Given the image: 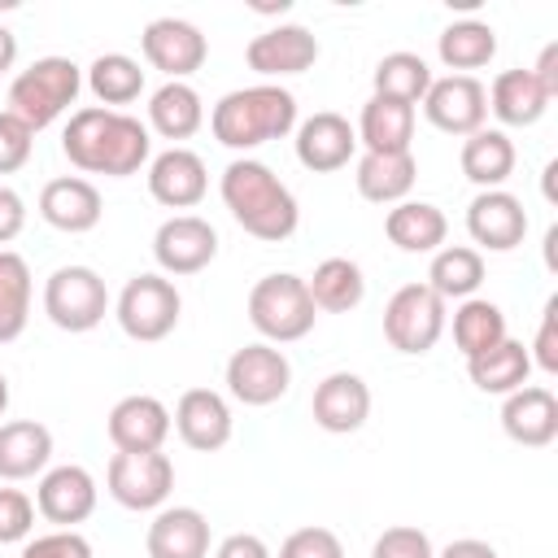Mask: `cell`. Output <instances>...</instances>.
Segmentation results:
<instances>
[{"label":"cell","instance_id":"cell-1","mask_svg":"<svg viewBox=\"0 0 558 558\" xmlns=\"http://www.w3.org/2000/svg\"><path fill=\"white\" fill-rule=\"evenodd\" d=\"M61 153L70 157V166H78L87 174L126 179L153 157V135L140 118H131L122 109L87 105V109L70 113L65 135H61Z\"/></svg>","mask_w":558,"mask_h":558},{"label":"cell","instance_id":"cell-2","mask_svg":"<svg viewBox=\"0 0 558 558\" xmlns=\"http://www.w3.org/2000/svg\"><path fill=\"white\" fill-rule=\"evenodd\" d=\"M218 192H222V205L231 209V218L253 235V240H266V244H279L296 231L301 222V209H296V196L288 192V183L257 157H235L222 179H218Z\"/></svg>","mask_w":558,"mask_h":558},{"label":"cell","instance_id":"cell-3","mask_svg":"<svg viewBox=\"0 0 558 558\" xmlns=\"http://www.w3.org/2000/svg\"><path fill=\"white\" fill-rule=\"evenodd\" d=\"M292 126H296V96L288 87H279V83L235 87L209 113L214 140L222 148H235V153L262 148L270 140H283Z\"/></svg>","mask_w":558,"mask_h":558},{"label":"cell","instance_id":"cell-4","mask_svg":"<svg viewBox=\"0 0 558 558\" xmlns=\"http://www.w3.org/2000/svg\"><path fill=\"white\" fill-rule=\"evenodd\" d=\"M83 92V70L70 57H39L9 83V113L31 131L52 126Z\"/></svg>","mask_w":558,"mask_h":558},{"label":"cell","instance_id":"cell-5","mask_svg":"<svg viewBox=\"0 0 558 558\" xmlns=\"http://www.w3.org/2000/svg\"><path fill=\"white\" fill-rule=\"evenodd\" d=\"M314 301H310V288L301 275H266L253 283L248 292V323L257 327V336H266V344H292L301 336L314 331Z\"/></svg>","mask_w":558,"mask_h":558},{"label":"cell","instance_id":"cell-6","mask_svg":"<svg viewBox=\"0 0 558 558\" xmlns=\"http://www.w3.org/2000/svg\"><path fill=\"white\" fill-rule=\"evenodd\" d=\"M44 314L52 327L83 336L105 323L109 314V288L92 266H57L44 283Z\"/></svg>","mask_w":558,"mask_h":558},{"label":"cell","instance_id":"cell-7","mask_svg":"<svg viewBox=\"0 0 558 558\" xmlns=\"http://www.w3.org/2000/svg\"><path fill=\"white\" fill-rule=\"evenodd\" d=\"M179 310H183V296L166 275H131L113 305L118 327L140 344L166 340L179 327Z\"/></svg>","mask_w":558,"mask_h":558},{"label":"cell","instance_id":"cell-8","mask_svg":"<svg viewBox=\"0 0 558 558\" xmlns=\"http://www.w3.org/2000/svg\"><path fill=\"white\" fill-rule=\"evenodd\" d=\"M445 331V301L427 288V283H405L388 296L384 305V340L397 349V353H427L436 349Z\"/></svg>","mask_w":558,"mask_h":558},{"label":"cell","instance_id":"cell-9","mask_svg":"<svg viewBox=\"0 0 558 558\" xmlns=\"http://www.w3.org/2000/svg\"><path fill=\"white\" fill-rule=\"evenodd\" d=\"M292 388V362L283 349L257 340L227 357V392L240 405H275Z\"/></svg>","mask_w":558,"mask_h":558},{"label":"cell","instance_id":"cell-10","mask_svg":"<svg viewBox=\"0 0 558 558\" xmlns=\"http://www.w3.org/2000/svg\"><path fill=\"white\" fill-rule=\"evenodd\" d=\"M109 497L126 510H161L170 488H174V462L153 449V453H113L105 471Z\"/></svg>","mask_w":558,"mask_h":558},{"label":"cell","instance_id":"cell-11","mask_svg":"<svg viewBox=\"0 0 558 558\" xmlns=\"http://www.w3.org/2000/svg\"><path fill=\"white\" fill-rule=\"evenodd\" d=\"M423 113L445 135H475L488 118V87L471 74L432 78V87L423 96Z\"/></svg>","mask_w":558,"mask_h":558},{"label":"cell","instance_id":"cell-12","mask_svg":"<svg viewBox=\"0 0 558 558\" xmlns=\"http://www.w3.org/2000/svg\"><path fill=\"white\" fill-rule=\"evenodd\" d=\"M140 48H144V61L166 74V83H183L209 57L205 35L192 22H183V17H157V22H148L144 35H140Z\"/></svg>","mask_w":558,"mask_h":558},{"label":"cell","instance_id":"cell-13","mask_svg":"<svg viewBox=\"0 0 558 558\" xmlns=\"http://www.w3.org/2000/svg\"><path fill=\"white\" fill-rule=\"evenodd\" d=\"M153 257L166 275H196L218 257V231L196 214H174L157 227Z\"/></svg>","mask_w":558,"mask_h":558},{"label":"cell","instance_id":"cell-14","mask_svg":"<svg viewBox=\"0 0 558 558\" xmlns=\"http://www.w3.org/2000/svg\"><path fill=\"white\" fill-rule=\"evenodd\" d=\"M35 510L57 523V527H74L83 519H92L96 510V480L87 466L78 462H65V466H48L39 475V488H35Z\"/></svg>","mask_w":558,"mask_h":558},{"label":"cell","instance_id":"cell-15","mask_svg":"<svg viewBox=\"0 0 558 558\" xmlns=\"http://www.w3.org/2000/svg\"><path fill=\"white\" fill-rule=\"evenodd\" d=\"M466 231L480 248L488 253H510L523 244L527 235V214H523V201L510 196L506 187H493V192H480L471 205H466Z\"/></svg>","mask_w":558,"mask_h":558},{"label":"cell","instance_id":"cell-16","mask_svg":"<svg viewBox=\"0 0 558 558\" xmlns=\"http://www.w3.org/2000/svg\"><path fill=\"white\" fill-rule=\"evenodd\" d=\"M109 440H113V449L118 453H153V449H161L166 445V436H170V410L157 401V397H148V392H131V397H122L113 410H109Z\"/></svg>","mask_w":558,"mask_h":558},{"label":"cell","instance_id":"cell-17","mask_svg":"<svg viewBox=\"0 0 558 558\" xmlns=\"http://www.w3.org/2000/svg\"><path fill=\"white\" fill-rule=\"evenodd\" d=\"M244 61L253 74L262 78H288V74H305L318 61V39L305 26H270L262 35L248 39Z\"/></svg>","mask_w":558,"mask_h":558},{"label":"cell","instance_id":"cell-18","mask_svg":"<svg viewBox=\"0 0 558 558\" xmlns=\"http://www.w3.org/2000/svg\"><path fill=\"white\" fill-rule=\"evenodd\" d=\"M148 192L166 209H192L209 192V170L192 148H166L148 161Z\"/></svg>","mask_w":558,"mask_h":558},{"label":"cell","instance_id":"cell-19","mask_svg":"<svg viewBox=\"0 0 558 558\" xmlns=\"http://www.w3.org/2000/svg\"><path fill=\"white\" fill-rule=\"evenodd\" d=\"M170 423H174L179 440L187 449H196V453H214V449H222L231 440V405L214 388H187L179 397Z\"/></svg>","mask_w":558,"mask_h":558},{"label":"cell","instance_id":"cell-20","mask_svg":"<svg viewBox=\"0 0 558 558\" xmlns=\"http://www.w3.org/2000/svg\"><path fill=\"white\" fill-rule=\"evenodd\" d=\"M105 214V201L96 192L92 179L83 174H61V179H48L44 192H39V218L65 235H83L100 222Z\"/></svg>","mask_w":558,"mask_h":558},{"label":"cell","instance_id":"cell-21","mask_svg":"<svg viewBox=\"0 0 558 558\" xmlns=\"http://www.w3.org/2000/svg\"><path fill=\"white\" fill-rule=\"evenodd\" d=\"M353 153H357V131L349 126V118H340L331 109H323L296 126V161L314 174H331V170L349 166Z\"/></svg>","mask_w":558,"mask_h":558},{"label":"cell","instance_id":"cell-22","mask_svg":"<svg viewBox=\"0 0 558 558\" xmlns=\"http://www.w3.org/2000/svg\"><path fill=\"white\" fill-rule=\"evenodd\" d=\"M310 410H314V423H318L323 432L349 436V432H357V427L366 423V414H371V388H366V379L353 375V371H331L327 379H318Z\"/></svg>","mask_w":558,"mask_h":558},{"label":"cell","instance_id":"cell-23","mask_svg":"<svg viewBox=\"0 0 558 558\" xmlns=\"http://www.w3.org/2000/svg\"><path fill=\"white\" fill-rule=\"evenodd\" d=\"M501 427L514 445L545 449L558 436V397L541 384H523L501 401Z\"/></svg>","mask_w":558,"mask_h":558},{"label":"cell","instance_id":"cell-24","mask_svg":"<svg viewBox=\"0 0 558 558\" xmlns=\"http://www.w3.org/2000/svg\"><path fill=\"white\" fill-rule=\"evenodd\" d=\"M144 549H148V558H205L209 554V519L196 506H166L148 523Z\"/></svg>","mask_w":558,"mask_h":558},{"label":"cell","instance_id":"cell-25","mask_svg":"<svg viewBox=\"0 0 558 558\" xmlns=\"http://www.w3.org/2000/svg\"><path fill=\"white\" fill-rule=\"evenodd\" d=\"M52 458V432L35 418L0 423V480H31L44 475Z\"/></svg>","mask_w":558,"mask_h":558},{"label":"cell","instance_id":"cell-26","mask_svg":"<svg viewBox=\"0 0 558 558\" xmlns=\"http://www.w3.org/2000/svg\"><path fill=\"white\" fill-rule=\"evenodd\" d=\"M357 144L366 153H410V140H414V105H401V100H388V96H371L362 105V118H357Z\"/></svg>","mask_w":558,"mask_h":558},{"label":"cell","instance_id":"cell-27","mask_svg":"<svg viewBox=\"0 0 558 558\" xmlns=\"http://www.w3.org/2000/svg\"><path fill=\"white\" fill-rule=\"evenodd\" d=\"M414 179H418L414 153H362L357 174H353L357 192L375 205H401L410 196Z\"/></svg>","mask_w":558,"mask_h":558},{"label":"cell","instance_id":"cell-28","mask_svg":"<svg viewBox=\"0 0 558 558\" xmlns=\"http://www.w3.org/2000/svg\"><path fill=\"white\" fill-rule=\"evenodd\" d=\"M384 235L401 253H436L449 235V218L432 201H401L384 214Z\"/></svg>","mask_w":558,"mask_h":558},{"label":"cell","instance_id":"cell-29","mask_svg":"<svg viewBox=\"0 0 558 558\" xmlns=\"http://www.w3.org/2000/svg\"><path fill=\"white\" fill-rule=\"evenodd\" d=\"M462 174L480 187V192H493L501 187L510 174H514V144L506 131H493V126H480L475 135L462 140Z\"/></svg>","mask_w":558,"mask_h":558},{"label":"cell","instance_id":"cell-30","mask_svg":"<svg viewBox=\"0 0 558 558\" xmlns=\"http://www.w3.org/2000/svg\"><path fill=\"white\" fill-rule=\"evenodd\" d=\"M466 375H471V384H475L480 392H488V397H510V392H514V388H523V384H527V375H532L527 344L506 336V340H501V344H493L488 353L466 357Z\"/></svg>","mask_w":558,"mask_h":558},{"label":"cell","instance_id":"cell-31","mask_svg":"<svg viewBox=\"0 0 558 558\" xmlns=\"http://www.w3.org/2000/svg\"><path fill=\"white\" fill-rule=\"evenodd\" d=\"M201 122H205V105L192 83H161L148 96V126L161 140H192Z\"/></svg>","mask_w":558,"mask_h":558},{"label":"cell","instance_id":"cell-32","mask_svg":"<svg viewBox=\"0 0 558 558\" xmlns=\"http://www.w3.org/2000/svg\"><path fill=\"white\" fill-rule=\"evenodd\" d=\"M488 109L506 126H532L549 109V96L541 92V83L532 78V70H501L493 78V87H488Z\"/></svg>","mask_w":558,"mask_h":558},{"label":"cell","instance_id":"cell-33","mask_svg":"<svg viewBox=\"0 0 558 558\" xmlns=\"http://www.w3.org/2000/svg\"><path fill=\"white\" fill-rule=\"evenodd\" d=\"M480 283H484V257H480V248H471V244H445V248L432 253L427 288L440 301H466V296H475Z\"/></svg>","mask_w":558,"mask_h":558},{"label":"cell","instance_id":"cell-34","mask_svg":"<svg viewBox=\"0 0 558 558\" xmlns=\"http://www.w3.org/2000/svg\"><path fill=\"white\" fill-rule=\"evenodd\" d=\"M310 288V301L314 310H327V314H349L362 305L366 296V279H362V266L349 262V257H327L314 266V275L305 279Z\"/></svg>","mask_w":558,"mask_h":558},{"label":"cell","instance_id":"cell-35","mask_svg":"<svg viewBox=\"0 0 558 558\" xmlns=\"http://www.w3.org/2000/svg\"><path fill=\"white\" fill-rule=\"evenodd\" d=\"M501 340H506V314H501V305H493L484 296H466L453 310V344H458L462 357H480V353H488Z\"/></svg>","mask_w":558,"mask_h":558},{"label":"cell","instance_id":"cell-36","mask_svg":"<svg viewBox=\"0 0 558 558\" xmlns=\"http://www.w3.org/2000/svg\"><path fill=\"white\" fill-rule=\"evenodd\" d=\"M436 52H440V61H445L449 70H458V74L480 70V65H488V61L497 57V31H493L488 22H475V17L453 22V26L440 31Z\"/></svg>","mask_w":558,"mask_h":558},{"label":"cell","instance_id":"cell-37","mask_svg":"<svg viewBox=\"0 0 558 558\" xmlns=\"http://www.w3.org/2000/svg\"><path fill=\"white\" fill-rule=\"evenodd\" d=\"M31 318V266L22 253L0 248V344L17 340Z\"/></svg>","mask_w":558,"mask_h":558},{"label":"cell","instance_id":"cell-38","mask_svg":"<svg viewBox=\"0 0 558 558\" xmlns=\"http://www.w3.org/2000/svg\"><path fill=\"white\" fill-rule=\"evenodd\" d=\"M87 87H92V96H96L105 109L131 105V100H140V92H144V70H140V61L126 57V52H100V57L87 65Z\"/></svg>","mask_w":558,"mask_h":558},{"label":"cell","instance_id":"cell-39","mask_svg":"<svg viewBox=\"0 0 558 558\" xmlns=\"http://www.w3.org/2000/svg\"><path fill=\"white\" fill-rule=\"evenodd\" d=\"M432 87V70L418 52H388L375 65V96L401 100V105H418Z\"/></svg>","mask_w":558,"mask_h":558},{"label":"cell","instance_id":"cell-40","mask_svg":"<svg viewBox=\"0 0 558 558\" xmlns=\"http://www.w3.org/2000/svg\"><path fill=\"white\" fill-rule=\"evenodd\" d=\"M371 558H436L432 541L423 527H410V523H397V527H384L371 545Z\"/></svg>","mask_w":558,"mask_h":558},{"label":"cell","instance_id":"cell-41","mask_svg":"<svg viewBox=\"0 0 558 558\" xmlns=\"http://www.w3.org/2000/svg\"><path fill=\"white\" fill-rule=\"evenodd\" d=\"M35 527V501L22 488H0V545L26 541Z\"/></svg>","mask_w":558,"mask_h":558},{"label":"cell","instance_id":"cell-42","mask_svg":"<svg viewBox=\"0 0 558 558\" xmlns=\"http://www.w3.org/2000/svg\"><path fill=\"white\" fill-rule=\"evenodd\" d=\"M31 148H35V131L9 109H0V174L22 170L31 161Z\"/></svg>","mask_w":558,"mask_h":558},{"label":"cell","instance_id":"cell-43","mask_svg":"<svg viewBox=\"0 0 558 558\" xmlns=\"http://www.w3.org/2000/svg\"><path fill=\"white\" fill-rule=\"evenodd\" d=\"M22 558H96L92 554V541L74 527H57V532H44L35 541L22 545Z\"/></svg>","mask_w":558,"mask_h":558},{"label":"cell","instance_id":"cell-44","mask_svg":"<svg viewBox=\"0 0 558 558\" xmlns=\"http://www.w3.org/2000/svg\"><path fill=\"white\" fill-rule=\"evenodd\" d=\"M279 558H344V545L331 527H296L279 545Z\"/></svg>","mask_w":558,"mask_h":558},{"label":"cell","instance_id":"cell-45","mask_svg":"<svg viewBox=\"0 0 558 558\" xmlns=\"http://www.w3.org/2000/svg\"><path fill=\"white\" fill-rule=\"evenodd\" d=\"M545 375H558V296L545 301V314H541V327H536V344L527 353Z\"/></svg>","mask_w":558,"mask_h":558},{"label":"cell","instance_id":"cell-46","mask_svg":"<svg viewBox=\"0 0 558 558\" xmlns=\"http://www.w3.org/2000/svg\"><path fill=\"white\" fill-rule=\"evenodd\" d=\"M22 227H26V201H22L13 187L0 183V248H4L9 240H17Z\"/></svg>","mask_w":558,"mask_h":558},{"label":"cell","instance_id":"cell-47","mask_svg":"<svg viewBox=\"0 0 558 558\" xmlns=\"http://www.w3.org/2000/svg\"><path fill=\"white\" fill-rule=\"evenodd\" d=\"M214 558H275V554H270V545H266L262 536H253V532H231V536L214 549Z\"/></svg>","mask_w":558,"mask_h":558},{"label":"cell","instance_id":"cell-48","mask_svg":"<svg viewBox=\"0 0 558 558\" xmlns=\"http://www.w3.org/2000/svg\"><path fill=\"white\" fill-rule=\"evenodd\" d=\"M532 78L541 83V92L554 100L558 96V44H545V52H541V61L532 65Z\"/></svg>","mask_w":558,"mask_h":558},{"label":"cell","instance_id":"cell-49","mask_svg":"<svg viewBox=\"0 0 558 558\" xmlns=\"http://www.w3.org/2000/svg\"><path fill=\"white\" fill-rule=\"evenodd\" d=\"M436 558H497V549L488 541H475V536H462V541H449Z\"/></svg>","mask_w":558,"mask_h":558},{"label":"cell","instance_id":"cell-50","mask_svg":"<svg viewBox=\"0 0 558 558\" xmlns=\"http://www.w3.org/2000/svg\"><path fill=\"white\" fill-rule=\"evenodd\" d=\"M17 61V35L9 26H0V74H9Z\"/></svg>","mask_w":558,"mask_h":558},{"label":"cell","instance_id":"cell-51","mask_svg":"<svg viewBox=\"0 0 558 558\" xmlns=\"http://www.w3.org/2000/svg\"><path fill=\"white\" fill-rule=\"evenodd\" d=\"M4 410H9V379L0 375V418H4Z\"/></svg>","mask_w":558,"mask_h":558}]
</instances>
